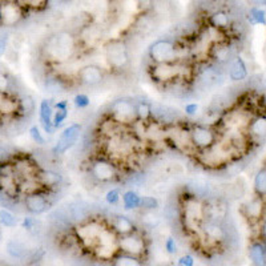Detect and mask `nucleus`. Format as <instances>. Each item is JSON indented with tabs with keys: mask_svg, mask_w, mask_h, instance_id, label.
I'll return each instance as SVG.
<instances>
[{
	"mask_svg": "<svg viewBox=\"0 0 266 266\" xmlns=\"http://www.w3.org/2000/svg\"><path fill=\"white\" fill-rule=\"evenodd\" d=\"M265 140V93L245 88L209 121L166 120V149L204 172L220 173L253 156Z\"/></svg>",
	"mask_w": 266,
	"mask_h": 266,
	"instance_id": "nucleus-2",
	"label": "nucleus"
},
{
	"mask_svg": "<svg viewBox=\"0 0 266 266\" xmlns=\"http://www.w3.org/2000/svg\"><path fill=\"white\" fill-rule=\"evenodd\" d=\"M113 266H142V264L137 257L123 254L113 261Z\"/></svg>",
	"mask_w": 266,
	"mask_h": 266,
	"instance_id": "nucleus-8",
	"label": "nucleus"
},
{
	"mask_svg": "<svg viewBox=\"0 0 266 266\" xmlns=\"http://www.w3.org/2000/svg\"><path fill=\"white\" fill-rule=\"evenodd\" d=\"M165 123L148 101L124 97L110 103L88 133L81 170L100 185L133 179L165 152Z\"/></svg>",
	"mask_w": 266,
	"mask_h": 266,
	"instance_id": "nucleus-1",
	"label": "nucleus"
},
{
	"mask_svg": "<svg viewBox=\"0 0 266 266\" xmlns=\"http://www.w3.org/2000/svg\"><path fill=\"white\" fill-rule=\"evenodd\" d=\"M33 113V101L18 79L0 68V133L19 129Z\"/></svg>",
	"mask_w": 266,
	"mask_h": 266,
	"instance_id": "nucleus-5",
	"label": "nucleus"
},
{
	"mask_svg": "<svg viewBox=\"0 0 266 266\" xmlns=\"http://www.w3.org/2000/svg\"><path fill=\"white\" fill-rule=\"evenodd\" d=\"M170 211L185 236L207 252L229 241V202L208 188L196 184L180 186L172 197Z\"/></svg>",
	"mask_w": 266,
	"mask_h": 266,
	"instance_id": "nucleus-4",
	"label": "nucleus"
},
{
	"mask_svg": "<svg viewBox=\"0 0 266 266\" xmlns=\"http://www.w3.org/2000/svg\"><path fill=\"white\" fill-rule=\"evenodd\" d=\"M250 258L258 266L265 265V246H264V243H253L252 248H250Z\"/></svg>",
	"mask_w": 266,
	"mask_h": 266,
	"instance_id": "nucleus-7",
	"label": "nucleus"
},
{
	"mask_svg": "<svg viewBox=\"0 0 266 266\" xmlns=\"http://www.w3.org/2000/svg\"><path fill=\"white\" fill-rule=\"evenodd\" d=\"M253 4L256 5H261V4H265V0H250Z\"/></svg>",
	"mask_w": 266,
	"mask_h": 266,
	"instance_id": "nucleus-11",
	"label": "nucleus"
},
{
	"mask_svg": "<svg viewBox=\"0 0 266 266\" xmlns=\"http://www.w3.org/2000/svg\"><path fill=\"white\" fill-rule=\"evenodd\" d=\"M79 133H80V125H71V127L61 134V137H60L59 142H57V147H56L55 151L59 152V153H64V152L78 140Z\"/></svg>",
	"mask_w": 266,
	"mask_h": 266,
	"instance_id": "nucleus-6",
	"label": "nucleus"
},
{
	"mask_svg": "<svg viewBox=\"0 0 266 266\" xmlns=\"http://www.w3.org/2000/svg\"><path fill=\"white\" fill-rule=\"evenodd\" d=\"M123 200H124L125 207H128V209L129 208L137 207L138 204H140V198H138L133 192H128L127 194H124Z\"/></svg>",
	"mask_w": 266,
	"mask_h": 266,
	"instance_id": "nucleus-9",
	"label": "nucleus"
},
{
	"mask_svg": "<svg viewBox=\"0 0 266 266\" xmlns=\"http://www.w3.org/2000/svg\"><path fill=\"white\" fill-rule=\"evenodd\" d=\"M64 185L61 173L46 165L36 153L0 149V204L32 214L50 209Z\"/></svg>",
	"mask_w": 266,
	"mask_h": 266,
	"instance_id": "nucleus-3",
	"label": "nucleus"
},
{
	"mask_svg": "<svg viewBox=\"0 0 266 266\" xmlns=\"http://www.w3.org/2000/svg\"><path fill=\"white\" fill-rule=\"evenodd\" d=\"M180 266H193V258L190 256L183 257L180 260Z\"/></svg>",
	"mask_w": 266,
	"mask_h": 266,
	"instance_id": "nucleus-10",
	"label": "nucleus"
}]
</instances>
